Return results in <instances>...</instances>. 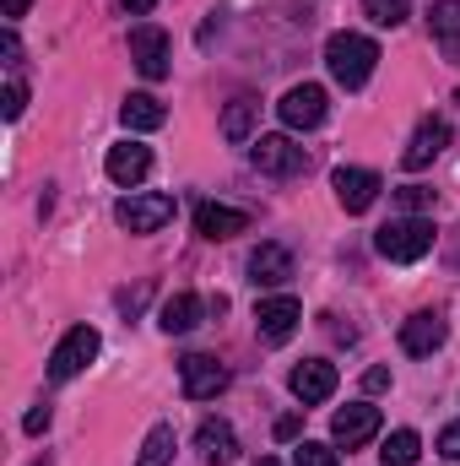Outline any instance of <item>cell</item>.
<instances>
[{"label": "cell", "mask_w": 460, "mask_h": 466, "mask_svg": "<svg viewBox=\"0 0 460 466\" xmlns=\"http://www.w3.org/2000/svg\"><path fill=\"white\" fill-rule=\"evenodd\" d=\"M374 66H379V44L374 38H363V33H331L325 38V71L342 82L346 93H357L374 76Z\"/></svg>", "instance_id": "obj_1"}, {"label": "cell", "mask_w": 460, "mask_h": 466, "mask_svg": "<svg viewBox=\"0 0 460 466\" xmlns=\"http://www.w3.org/2000/svg\"><path fill=\"white\" fill-rule=\"evenodd\" d=\"M434 223L428 218H395V223H385V228L374 233V249L385 255V260H395V266H412V260H423L428 249H434Z\"/></svg>", "instance_id": "obj_2"}, {"label": "cell", "mask_w": 460, "mask_h": 466, "mask_svg": "<svg viewBox=\"0 0 460 466\" xmlns=\"http://www.w3.org/2000/svg\"><path fill=\"white\" fill-rule=\"evenodd\" d=\"M98 348H104V337H98L93 326H71V331L60 337V348L49 352V380H55V385L76 380V374L98 358Z\"/></svg>", "instance_id": "obj_3"}, {"label": "cell", "mask_w": 460, "mask_h": 466, "mask_svg": "<svg viewBox=\"0 0 460 466\" xmlns=\"http://www.w3.org/2000/svg\"><path fill=\"white\" fill-rule=\"evenodd\" d=\"M249 163H255L260 174H271V179H293V174L309 168V152H304L293 136H255Z\"/></svg>", "instance_id": "obj_4"}, {"label": "cell", "mask_w": 460, "mask_h": 466, "mask_svg": "<svg viewBox=\"0 0 460 466\" xmlns=\"http://www.w3.org/2000/svg\"><path fill=\"white\" fill-rule=\"evenodd\" d=\"M115 223L125 233H157L174 223V196H157V190H146V196H125L115 207Z\"/></svg>", "instance_id": "obj_5"}, {"label": "cell", "mask_w": 460, "mask_h": 466, "mask_svg": "<svg viewBox=\"0 0 460 466\" xmlns=\"http://www.w3.org/2000/svg\"><path fill=\"white\" fill-rule=\"evenodd\" d=\"M276 115H282L287 130H315V125H325V115H331V98H325V87L298 82V87H287V93H282Z\"/></svg>", "instance_id": "obj_6"}, {"label": "cell", "mask_w": 460, "mask_h": 466, "mask_svg": "<svg viewBox=\"0 0 460 466\" xmlns=\"http://www.w3.org/2000/svg\"><path fill=\"white\" fill-rule=\"evenodd\" d=\"M179 385L190 401H212L228 390V363H217L212 352H190V358H179Z\"/></svg>", "instance_id": "obj_7"}, {"label": "cell", "mask_w": 460, "mask_h": 466, "mask_svg": "<svg viewBox=\"0 0 460 466\" xmlns=\"http://www.w3.org/2000/svg\"><path fill=\"white\" fill-rule=\"evenodd\" d=\"M298 326H304V304L287 299V293H276V299H265V304L255 309V331H260V342H271V348L293 342Z\"/></svg>", "instance_id": "obj_8"}, {"label": "cell", "mask_w": 460, "mask_h": 466, "mask_svg": "<svg viewBox=\"0 0 460 466\" xmlns=\"http://www.w3.org/2000/svg\"><path fill=\"white\" fill-rule=\"evenodd\" d=\"M374 434H379V407H374V401H352V407H342V412L331 418V440H336L342 451L368 445Z\"/></svg>", "instance_id": "obj_9"}, {"label": "cell", "mask_w": 460, "mask_h": 466, "mask_svg": "<svg viewBox=\"0 0 460 466\" xmlns=\"http://www.w3.org/2000/svg\"><path fill=\"white\" fill-rule=\"evenodd\" d=\"M130 60L146 82L168 76V33L163 27H130Z\"/></svg>", "instance_id": "obj_10"}, {"label": "cell", "mask_w": 460, "mask_h": 466, "mask_svg": "<svg viewBox=\"0 0 460 466\" xmlns=\"http://www.w3.org/2000/svg\"><path fill=\"white\" fill-rule=\"evenodd\" d=\"M293 396L304 401V407H320V401H331L336 396V363H325V358H304L298 369H293Z\"/></svg>", "instance_id": "obj_11"}, {"label": "cell", "mask_w": 460, "mask_h": 466, "mask_svg": "<svg viewBox=\"0 0 460 466\" xmlns=\"http://www.w3.org/2000/svg\"><path fill=\"white\" fill-rule=\"evenodd\" d=\"M331 185H336L342 212H352V218H357V212H368V207L379 201V190H385L374 168H336V179H331Z\"/></svg>", "instance_id": "obj_12"}, {"label": "cell", "mask_w": 460, "mask_h": 466, "mask_svg": "<svg viewBox=\"0 0 460 466\" xmlns=\"http://www.w3.org/2000/svg\"><path fill=\"white\" fill-rule=\"evenodd\" d=\"M104 168H109V179H115V185L135 190V185L152 174V147H141V141H119V147H109Z\"/></svg>", "instance_id": "obj_13"}, {"label": "cell", "mask_w": 460, "mask_h": 466, "mask_svg": "<svg viewBox=\"0 0 460 466\" xmlns=\"http://www.w3.org/2000/svg\"><path fill=\"white\" fill-rule=\"evenodd\" d=\"M445 147H450V125H445L439 115H428L423 125H417V130H412V141H406L401 163H406V168L417 174V168H428V163H434V157H439Z\"/></svg>", "instance_id": "obj_14"}, {"label": "cell", "mask_w": 460, "mask_h": 466, "mask_svg": "<svg viewBox=\"0 0 460 466\" xmlns=\"http://www.w3.org/2000/svg\"><path fill=\"white\" fill-rule=\"evenodd\" d=\"M195 233H201V238H212V244L238 238V233H249V212L223 207V201H201V207H195Z\"/></svg>", "instance_id": "obj_15"}, {"label": "cell", "mask_w": 460, "mask_h": 466, "mask_svg": "<svg viewBox=\"0 0 460 466\" xmlns=\"http://www.w3.org/2000/svg\"><path fill=\"white\" fill-rule=\"evenodd\" d=\"M445 337H450V326H445V315H434V309H417V315L401 326V348L412 352V358L439 352L445 348Z\"/></svg>", "instance_id": "obj_16"}, {"label": "cell", "mask_w": 460, "mask_h": 466, "mask_svg": "<svg viewBox=\"0 0 460 466\" xmlns=\"http://www.w3.org/2000/svg\"><path fill=\"white\" fill-rule=\"evenodd\" d=\"M195 451H201V461L206 466H233L238 461V434H233V423L206 418V423L195 429Z\"/></svg>", "instance_id": "obj_17"}, {"label": "cell", "mask_w": 460, "mask_h": 466, "mask_svg": "<svg viewBox=\"0 0 460 466\" xmlns=\"http://www.w3.org/2000/svg\"><path fill=\"white\" fill-rule=\"evenodd\" d=\"M249 277H255L260 288H282V282L293 277V255H287L282 244H260V249L249 255Z\"/></svg>", "instance_id": "obj_18"}, {"label": "cell", "mask_w": 460, "mask_h": 466, "mask_svg": "<svg viewBox=\"0 0 460 466\" xmlns=\"http://www.w3.org/2000/svg\"><path fill=\"white\" fill-rule=\"evenodd\" d=\"M157 326H163L168 337H190V331L201 326V293H174V299L157 309Z\"/></svg>", "instance_id": "obj_19"}, {"label": "cell", "mask_w": 460, "mask_h": 466, "mask_svg": "<svg viewBox=\"0 0 460 466\" xmlns=\"http://www.w3.org/2000/svg\"><path fill=\"white\" fill-rule=\"evenodd\" d=\"M119 119H125V130H157V125L168 119V109H163L152 93H130V98L119 104Z\"/></svg>", "instance_id": "obj_20"}, {"label": "cell", "mask_w": 460, "mask_h": 466, "mask_svg": "<svg viewBox=\"0 0 460 466\" xmlns=\"http://www.w3.org/2000/svg\"><path fill=\"white\" fill-rule=\"evenodd\" d=\"M428 33L445 44V55H455L460 49V0H434V11H428Z\"/></svg>", "instance_id": "obj_21"}, {"label": "cell", "mask_w": 460, "mask_h": 466, "mask_svg": "<svg viewBox=\"0 0 460 466\" xmlns=\"http://www.w3.org/2000/svg\"><path fill=\"white\" fill-rule=\"evenodd\" d=\"M255 119H260V104L255 98H233L228 115H223V136L228 141H249L255 136Z\"/></svg>", "instance_id": "obj_22"}, {"label": "cell", "mask_w": 460, "mask_h": 466, "mask_svg": "<svg viewBox=\"0 0 460 466\" xmlns=\"http://www.w3.org/2000/svg\"><path fill=\"white\" fill-rule=\"evenodd\" d=\"M385 466H417V456H423V440L412 434V429H395L390 440H385Z\"/></svg>", "instance_id": "obj_23"}, {"label": "cell", "mask_w": 460, "mask_h": 466, "mask_svg": "<svg viewBox=\"0 0 460 466\" xmlns=\"http://www.w3.org/2000/svg\"><path fill=\"white\" fill-rule=\"evenodd\" d=\"M174 461V429L168 423H157L146 440H141V456H135V466H168Z\"/></svg>", "instance_id": "obj_24"}, {"label": "cell", "mask_w": 460, "mask_h": 466, "mask_svg": "<svg viewBox=\"0 0 460 466\" xmlns=\"http://www.w3.org/2000/svg\"><path fill=\"white\" fill-rule=\"evenodd\" d=\"M363 16L379 22V27H401L412 16V0H363Z\"/></svg>", "instance_id": "obj_25"}, {"label": "cell", "mask_w": 460, "mask_h": 466, "mask_svg": "<svg viewBox=\"0 0 460 466\" xmlns=\"http://www.w3.org/2000/svg\"><path fill=\"white\" fill-rule=\"evenodd\" d=\"M293 466H336V451H331V445H315V440H304V445L293 451Z\"/></svg>", "instance_id": "obj_26"}, {"label": "cell", "mask_w": 460, "mask_h": 466, "mask_svg": "<svg viewBox=\"0 0 460 466\" xmlns=\"http://www.w3.org/2000/svg\"><path fill=\"white\" fill-rule=\"evenodd\" d=\"M22 109H27V87L11 76V82H5V93H0V115H5V119H22Z\"/></svg>", "instance_id": "obj_27"}, {"label": "cell", "mask_w": 460, "mask_h": 466, "mask_svg": "<svg viewBox=\"0 0 460 466\" xmlns=\"http://www.w3.org/2000/svg\"><path fill=\"white\" fill-rule=\"evenodd\" d=\"M395 196H401V207H406V212H423V207L434 201V190H423V185H406V190H395Z\"/></svg>", "instance_id": "obj_28"}, {"label": "cell", "mask_w": 460, "mask_h": 466, "mask_svg": "<svg viewBox=\"0 0 460 466\" xmlns=\"http://www.w3.org/2000/svg\"><path fill=\"white\" fill-rule=\"evenodd\" d=\"M439 456H450V461L460 466V423H450V429L439 434Z\"/></svg>", "instance_id": "obj_29"}, {"label": "cell", "mask_w": 460, "mask_h": 466, "mask_svg": "<svg viewBox=\"0 0 460 466\" xmlns=\"http://www.w3.org/2000/svg\"><path fill=\"white\" fill-rule=\"evenodd\" d=\"M0 55H5V66H11V71L22 66V44H16V33H11V27L0 33Z\"/></svg>", "instance_id": "obj_30"}, {"label": "cell", "mask_w": 460, "mask_h": 466, "mask_svg": "<svg viewBox=\"0 0 460 466\" xmlns=\"http://www.w3.org/2000/svg\"><path fill=\"white\" fill-rule=\"evenodd\" d=\"M22 429H27V434H44V429H49V407H33V412L22 418Z\"/></svg>", "instance_id": "obj_31"}, {"label": "cell", "mask_w": 460, "mask_h": 466, "mask_svg": "<svg viewBox=\"0 0 460 466\" xmlns=\"http://www.w3.org/2000/svg\"><path fill=\"white\" fill-rule=\"evenodd\" d=\"M27 5H33V0H0V16L16 22V16H27Z\"/></svg>", "instance_id": "obj_32"}, {"label": "cell", "mask_w": 460, "mask_h": 466, "mask_svg": "<svg viewBox=\"0 0 460 466\" xmlns=\"http://www.w3.org/2000/svg\"><path fill=\"white\" fill-rule=\"evenodd\" d=\"M363 385H368V390H385V385H390V374H385V369H368V374H363Z\"/></svg>", "instance_id": "obj_33"}, {"label": "cell", "mask_w": 460, "mask_h": 466, "mask_svg": "<svg viewBox=\"0 0 460 466\" xmlns=\"http://www.w3.org/2000/svg\"><path fill=\"white\" fill-rule=\"evenodd\" d=\"M276 440H298V418H276Z\"/></svg>", "instance_id": "obj_34"}, {"label": "cell", "mask_w": 460, "mask_h": 466, "mask_svg": "<svg viewBox=\"0 0 460 466\" xmlns=\"http://www.w3.org/2000/svg\"><path fill=\"white\" fill-rule=\"evenodd\" d=\"M152 5H157V0H125V11H130V16H146Z\"/></svg>", "instance_id": "obj_35"}, {"label": "cell", "mask_w": 460, "mask_h": 466, "mask_svg": "<svg viewBox=\"0 0 460 466\" xmlns=\"http://www.w3.org/2000/svg\"><path fill=\"white\" fill-rule=\"evenodd\" d=\"M255 466H282V461H276V456H260V461H255Z\"/></svg>", "instance_id": "obj_36"}, {"label": "cell", "mask_w": 460, "mask_h": 466, "mask_svg": "<svg viewBox=\"0 0 460 466\" xmlns=\"http://www.w3.org/2000/svg\"><path fill=\"white\" fill-rule=\"evenodd\" d=\"M33 466H49V456H38V461H33Z\"/></svg>", "instance_id": "obj_37"}, {"label": "cell", "mask_w": 460, "mask_h": 466, "mask_svg": "<svg viewBox=\"0 0 460 466\" xmlns=\"http://www.w3.org/2000/svg\"><path fill=\"white\" fill-rule=\"evenodd\" d=\"M455 98H460V93H455Z\"/></svg>", "instance_id": "obj_38"}]
</instances>
